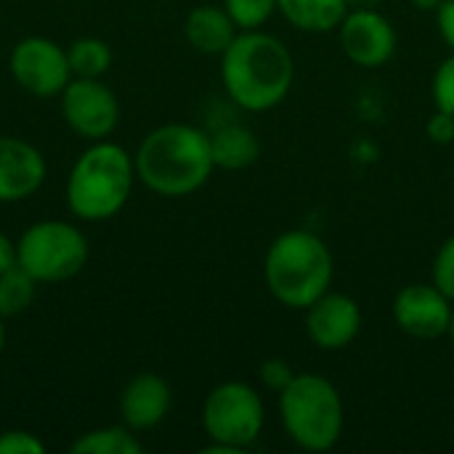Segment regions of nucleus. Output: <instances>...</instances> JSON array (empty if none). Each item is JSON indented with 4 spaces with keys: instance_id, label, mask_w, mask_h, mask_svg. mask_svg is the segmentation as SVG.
Listing matches in <instances>:
<instances>
[{
    "instance_id": "f3484780",
    "label": "nucleus",
    "mask_w": 454,
    "mask_h": 454,
    "mask_svg": "<svg viewBox=\"0 0 454 454\" xmlns=\"http://www.w3.org/2000/svg\"><path fill=\"white\" fill-rule=\"evenodd\" d=\"M277 13L306 35L335 32L348 13L346 0H277Z\"/></svg>"
},
{
    "instance_id": "b1692460",
    "label": "nucleus",
    "mask_w": 454,
    "mask_h": 454,
    "mask_svg": "<svg viewBox=\"0 0 454 454\" xmlns=\"http://www.w3.org/2000/svg\"><path fill=\"white\" fill-rule=\"evenodd\" d=\"M295 370L290 362L279 359V356H271V359H263L261 367H258V383L261 388L271 391V394H282L293 380H295Z\"/></svg>"
},
{
    "instance_id": "5701e85b",
    "label": "nucleus",
    "mask_w": 454,
    "mask_h": 454,
    "mask_svg": "<svg viewBox=\"0 0 454 454\" xmlns=\"http://www.w3.org/2000/svg\"><path fill=\"white\" fill-rule=\"evenodd\" d=\"M431 282L450 298L454 301V234H450L442 247L436 250L434 255V263H431Z\"/></svg>"
},
{
    "instance_id": "0eeeda50",
    "label": "nucleus",
    "mask_w": 454,
    "mask_h": 454,
    "mask_svg": "<svg viewBox=\"0 0 454 454\" xmlns=\"http://www.w3.org/2000/svg\"><path fill=\"white\" fill-rule=\"evenodd\" d=\"M85 234L67 221L45 218L24 229L16 242V263L40 285H59L77 277L88 263Z\"/></svg>"
},
{
    "instance_id": "6ab92c4d",
    "label": "nucleus",
    "mask_w": 454,
    "mask_h": 454,
    "mask_svg": "<svg viewBox=\"0 0 454 454\" xmlns=\"http://www.w3.org/2000/svg\"><path fill=\"white\" fill-rule=\"evenodd\" d=\"M37 279L29 277L19 263L0 274V317L11 319L24 314L37 295Z\"/></svg>"
},
{
    "instance_id": "7c9ffc66",
    "label": "nucleus",
    "mask_w": 454,
    "mask_h": 454,
    "mask_svg": "<svg viewBox=\"0 0 454 454\" xmlns=\"http://www.w3.org/2000/svg\"><path fill=\"white\" fill-rule=\"evenodd\" d=\"M5 348V317H0V351Z\"/></svg>"
},
{
    "instance_id": "20e7f679",
    "label": "nucleus",
    "mask_w": 454,
    "mask_h": 454,
    "mask_svg": "<svg viewBox=\"0 0 454 454\" xmlns=\"http://www.w3.org/2000/svg\"><path fill=\"white\" fill-rule=\"evenodd\" d=\"M136 181V162L128 149L106 138L93 141L67 176V207L80 221H109L128 205Z\"/></svg>"
},
{
    "instance_id": "cd10ccee",
    "label": "nucleus",
    "mask_w": 454,
    "mask_h": 454,
    "mask_svg": "<svg viewBox=\"0 0 454 454\" xmlns=\"http://www.w3.org/2000/svg\"><path fill=\"white\" fill-rule=\"evenodd\" d=\"M11 266H16V242L0 231V274Z\"/></svg>"
},
{
    "instance_id": "1a4fd4ad",
    "label": "nucleus",
    "mask_w": 454,
    "mask_h": 454,
    "mask_svg": "<svg viewBox=\"0 0 454 454\" xmlns=\"http://www.w3.org/2000/svg\"><path fill=\"white\" fill-rule=\"evenodd\" d=\"M59 98L64 122L85 141H104L120 122V101L101 77H72Z\"/></svg>"
},
{
    "instance_id": "2eb2a0df",
    "label": "nucleus",
    "mask_w": 454,
    "mask_h": 454,
    "mask_svg": "<svg viewBox=\"0 0 454 454\" xmlns=\"http://www.w3.org/2000/svg\"><path fill=\"white\" fill-rule=\"evenodd\" d=\"M184 35H186V43L197 53L221 59V53L239 35V27L234 24V19L229 16V11L223 5L205 3V5H197L186 13Z\"/></svg>"
},
{
    "instance_id": "f257e3e1",
    "label": "nucleus",
    "mask_w": 454,
    "mask_h": 454,
    "mask_svg": "<svg viewBox=\"0 0 454 454\" xmlns=\"http://www.w3.org/2000/svg\"><path fill=\"white\" fill-rule=\"evenodd\" d=\"M221 82L239 109L269 112L290 96L295 59L277 35L245 29L221 53Z\"/></svg>"
},
{
    "instance_id": "4468645a",
    "label": "nucleus",
    "mask_w": 454,
    "mask_h": 454,
    "mask_svg": "<svg viewBox=\"0 0 454 454\" xmlns=\"http://www.w3.org/2000/svg\"><path fill=\"white\" fill-rule=\"evenodd\" d=\"M170 407H173L170 383L157 372L133 375L120 394V420L136 434L157 428L168 418Z\"/></svg>"
},
{
    "instance_id": "7ed1b4c3",
    "label": "nucleus",
    "mask_w": 454,
    "mask_h": 454,
    "mask_svg": "<svg viewBox=\"0 0 454 454\" xmlns=\"http://www.w3.org/2000/svg\"><path fill=\"white\" fill-rule=\"evenodd\" d=\"M335 261L327 242L309 229L277 234L263 255V282L271 298L293 311H306L333 287Z\"/></svg>"
},
{
    "instance_id": "f8f14e48",
    "label": "nucleus",
    "mask_w": 454,
    "mask_h": 454,
    "mask_svg": "<svg viewBox=\"0 0 454 454\" xmlns=\"http://www.w3.org/2000/svg\"><path fill=\"white\" fill-rule=\"evenodd\" d=\"M306 335L322 351H343L362 333V306L346 293L327 290L306 311Z\"/></svg>"
},
{
    "instance_id": "ddd939ff",
    "label": "nucleus",
    "mask_w": 454,
    "mask_h": 454,
    "mask_svg": "<svg viewBox=\"0 0 454 454\" xmlns=\"http://www.w3.org/2000/svg\"><path fill=\"white\" fill-rule=\"evenodd\" d=\"M45 157L43 152L16 136H0V202L29 200L45 184Z\"/></svg>"
},
{
    "instance_id": "9d476101",
    "label": "nucleus",
    "mask_w": 454,
    "mask_h": 454,
    "mask_svg": "<svg viewBox=\"0 0 454 454\" xmlns=\"http://www.w3.org/2000/svg\"><path fill=\"white\" fill-rule=\"evenodd\" d=\"M335 32L343 56L362 69H380L396 56L399 35L380 8L348 11Z\"/></svg>"
},
{
    "instance_id": "4be33fe9",
    "label": "nucleus",
    "mask_w": 454,
    "mask_h": 454,
    "mask_svg": "<svg viewBox=\"0 0 454 454\" xmlns=\"http://www.w3.org/2000/svg\"><path fill=\"white\" fill-rule=\"evenodd\" d=\"M431 98L439 112L454 117V51L436 67L431 77Z\"/></svg>"
},
{
    "instance_id": "a211bd4d",
    "label": "nucleus",
    "mask_w": 454,
    "mask_h": 454,
    "mask_svg": "<svg viewBox=\"0 0 454 454\" xmlns=\"http://www.w3.org/2000/svg\"><path fill=\"white\" fill-rule=\"evenodd\" d=\"M72 454H141L144 444L138 442V434L130 431L125 423L93 428L82 436H77L69 444Z\"/></svg>"
},
{
    "instance_id": "39448f33",
    "label": "nucleus",
    "mask_w": 454,
    "mask_h": 454,
    "mask_svg": "<svg viewBox=\"0 0 454 454\" xmlns=\"http://www.w3.org/2000/svg\"><path fill=\"white\" fill-rule=\"evenodd\" d=\"M279 423L287 439L303 452H330L346 431V407L338 386L317 372H298L277 394Z\"/></svg>"
},
{
    "instance_id": "a878e982",
    "label": "nucleus",
    "mask_w": 454,
    "mask_h": 454,
    "mask_svg": "<svg viewBox=\"0 0 454 454\" xmlns=\"http://www.w3.org/2000/svg\"><path fill=\"white\" fill-rule=\"evenodd\" d=\"M426 136L436 146H450L454 144V117L447 112H434L426 122Z\"/></svg>"
},
{
    "instance_id": "c85d7f7f",
    "label": "nucleus",
    "mask_w": 454,
    "mask_h": 454,
    "mask_svg": "<svg viewBox=\"0 0 454 454\" xmlns=\"http://www.w3.org/2000/svg\"><path fill=\"white\" fill-rule=\"evenodd\" d=\"M444 0H410V5L420 13H436Z\"/></svg>"
},
{
    "instance_id": "dca6fc26",
    "label": "nucleus",
    "mask_w": 454,
    "mask_h": 454,
    "mask_svg": "<svg viewBox=\"0 0 454 454\" xmlns=\"http://www.w3.org/2000/svg\"><path fill=\"white\" fill-rule=\"evenodd\" d=\"M261 138L245 122H223L210 133L213 162L221 170H245L261 157Z\"/></svg>"
},
{
    "instance_id": "f03ea898",
    "label": "nucleus",
    "mask_w": 454,
    "mask_h": 454,
    "mask_svg": "<svg viewBox=\"0 0 454 454\" xmlns=\"http://www.w3.org/2000/svg\"><path fill=\"white\" fill-rule=\"evenodd\" d=\"M136 178L160 197H186L202 189L213 170L210 133L189 122H168L144 136L136 154Z\"/></svg>"
},
{
    "instance_id": "9b49d317",
    "label": "nucleus",
    "mask_w": 454,
    "mask_h": 454,
    "mask_svg": "<svg viewBox=\"0 0 454 454\" xmlns=\"http://www.w3.org/2000/svg\"><path fill=\"white\" fill-rule=\"evenodd\" d=\"M452 309L454 301L434 282H412L394 295L391 317L404 335L415 340H439L450 333Z\"/></svg>"
},
{
    "instance_id": "412c9836",
    "label": "nucleus",
    "mask_w": 454,
    "mask_h": 454,
    "mask_svg": "<svg viewBox=\"0 0 454 454\" xmlns=\"http://www.w3.org/2000/svg\"><path fill=\"white\" fill-rule=\"evenodd\" d=\"M223 8L229 11L239 32L263 29V24H269V19L277 13V0H223Z\"/></svg>"
},
{
    "instance_id": "423d86ee",
    "label": "nucleus",
    "mask_w": 454,
    "mask_h": 454,
    "mask_svg": "<svg viewBox=\"0 0 454 454\" xmlns=\"http://www.w3.org/2000/svg\"><path fill=\"white\" fill-rule=\"evenodd\" d=\"M202 431L210 439L205 454H242L258 444L266 426L263 396L245 380L213 386L202 402Z\"/></svg>"
},
{
    "instance_id": "c756f323",
    "label": "nucleus",
    "mask_w": 454,
    "mask_h": 454,
    "mask_svg": "<svg viewBox=\"0 0 454 454\" xmlns=\"http://www.w3.org/2000/svg\"><path fill=\"white\" fill-rule=\"evenodd\" d=\"M348 11H367V8H380L383 0H346Z\"/></svg>"
},
{
    "instance_id": "2f4dec72",
    "label": "nucleus",
    "mask_w": 454,
    "mask_h": 454,
    "mask_svg": "<svg viewBox=\"0 0 454 454\" xmlns=\"http://www.w3.org/2000/svg\"><path fill=\"white\" fill-rule=\"evenodd\" d=\"M447 338L452 340V346H454V309H452V322H450V333H447Z\"/></svg>"
},
{
    "instance_id": "6e6552de",
    "label": "nucleus",
    "mask_w": 454,
    "mask_h": 454,
    "mask_svg": "<svg viewBox=\"0 0 454 454\" xmlns=\"http://www.w3.org/2000/svg\"><path fill=\"white\" fill-rule=\"evenodd\" d=\"M8 72L19 88L37 98H56L72 80L67 48L51 37H24L8 56Z\"/></svg>"
},
{
    "instance_id": "aec40b11",
    "label": "nucleus",
    "mask_w": 454,
    "mask_h": 454,
    "mask_svg": "<svg viewBox=\"0 0 454 454\" xmlns=\"http://www.w3.org/2000/svg\"><path fill=\"white\" fill-rule=\"evenodd\" d=\"M72 77H104L112 67V48L98 37H80L67 48Z\"/></svg>"
},
{
    "instance_id": "bb28decb",
    "label": "nucleus",
    "mask_w": 454,
    "mask_h": 454,
    "mask_svg": "<svg viewBox=\"0 0 454 454\" xmlns=\"http://www.w3.org/2000/svg\"><path fill=\"white\" fill-rule=\"evenodd\" d=\"M434 16H436V27H439L444 45L454 51V0H444Z\"/></svg>"
},
{
    "instance_id": "393cba45",
    "label": "nucleus",
    "mask_w": 454,
    "mask_h": 454,
    "mask_svg": "<svg viewBox=\"0 0 454 454\" xmlns=\"http://www.w3.org/2000/svg\"><path fill=\"white\" fill-rule=\"evenodd\" d=\"M45 444L32 431H3L0 454H43Z\"/></svg>"
}]
</instances>
